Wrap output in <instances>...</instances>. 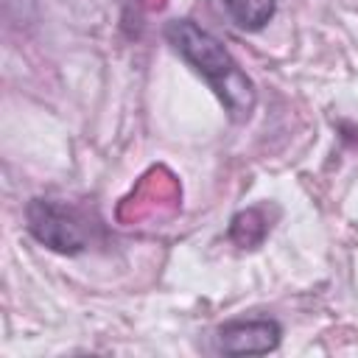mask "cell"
I'll return each instance as SVG.
<instances>
[{
	"instance_id": "obj_1",
	"label": "cell",
	"mask_w": 358,
	"mask_h": 358,
	"mask_svg": "<svg viewBox=\"0 0 358 358\" xmlns=\"http://www.w3.org/2000/svg\"><path fill=\"white\" fill-rule=\"evenodd\" d=\"M165 34L171 45L210 81V87L224 101L229 117L246 120L255 109V87L249 76L238 67V62L227 53V48L190 20H173Z\"/></svg>"
},
{
	"instance_id": "obj_2",
	"label": "cell",
	"mask_w": 358,
	"mask_h": 358,
	"mask_svg": "<svg viewBox=\"0 0 358 358\" xmlns=\"http://www.w3.org/2000/svg\"><path fill=\"white\" fill-rule=\"evenodd\" d=\"M28 229L39 243L62 255H76L87 246V232L81 218L56 201L34 199L28 204Z\"/></svg>"
},
{
	"instance_id": "obj_3",
	"label": "cell",
	"mask_w": 358,
	"mask_h": 358,
	"mask_svg": "<svg viewBox=\"0 0 358 358\" xmlns=\"http://www.w3.org/2000/svg\"><path fill=\"white\" fill-rule=\"evenodd\" d=\"M280 336L282 330L274 319H241V322L224 324L215 341H218V350L227 355H260V352L277 350Z\"/></svg>"
},
{
	"instance_id": "obj_4",
	"label": "cell",
	"mask_w": 358,
	"mask_h": 358,
	"mask_svg": "<svg viewBox=\"0 0 358 358\" xmlns=\"http://www.w3.org/2000/svg\"><path fill=\"white\" fill-rule=\"evenodd\" d=\"M229 20L243 31H257L274 17V0H221Z\"/></svg>"
}]
</instances>
